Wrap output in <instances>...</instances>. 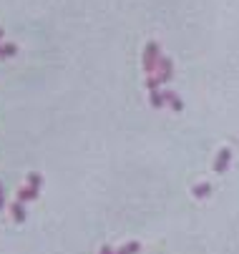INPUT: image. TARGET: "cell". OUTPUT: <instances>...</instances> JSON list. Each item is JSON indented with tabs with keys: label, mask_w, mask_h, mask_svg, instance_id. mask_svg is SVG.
<instances>
[{
	"label": "cell",
	"mask_w": 239,
	"mask_h": 254,
	"mask_svg": "<svg viewBox=\"0 0 239 254\" xmlns=\"http://www.w3.org/2000/svg\"><path fill=\"white\" fill-rule=\"evenodd\" d=\"M18 53V48L13 46V43H5V46H0V58H10V56H15Z\"/></svg>",
	"instance_id": "9"
},
{
	"label": "cell",
	"mask_w": 239,
	"mask_h": 254,
	"mask_svg": "<svg viewBox=\"0 0 239 254\" xmlns=\"http://www.w3.org/2000/svg\"><path fill=\"white\" fill-rule=\"evenodd\" d=\"M229 161H232V151H229V149H222V151L217 154V161H214V171H217V174H224V171L229 169Z\"/></svg>",
	"instance_id": "4"
},
{
	"label": "cell",
	"mask_w": 239,
	"mask_h": 254,
	"mask_svg": "<svg viewBox=\"0 0 239 254\" xmlns=\"http://www.w3.org/2000/svg\"><path fill=\"white\" fill-rule=\"evenodd\" d=\"M164 101H166V106L172 108V111H177V114L184 108V101L179 98V93H177V91H164Z\"/></svg>",
	"instance_id": "5"
},
{
	"label": "cell",
	"mask_w": 239,
	"mask_h": 254,
	"mask_svg": "<svg viewBox=\"0 0 239 254\" xmlns=\"http://www.w3.org/2000/svg\"><path fill=\"white\" fill-rule=\"evenodd\" d=\"M0 38H3V28H0Z\"/></svg>",
	"instance_id": "14"
},
{
	"label": "cell",
	"mask_w": 239,
	"mask_h": 254,
	"mask_svg": "<svg viewBox=\"0 0 239 254\" xmlns=\"http://www.w3.org/2000/svg\"><path fill=\"white\" fill-rule=\"evenodd\" d=\"M101 254H116V252H114L111 247H104V249H101Z\"/></svg>",
	"instance_id": "12"
},
{
	"label": "cell",
	"mask_w": 239,
	"mask_h": 254,
	"mask_svg": "<svg viewBox=\"0 0 239 254\" xmlns=\"http://www.w3.org/2000/svg\"><path fill=\"white\" fill-rule=\"evenodd\" d=\"M161 83H169L174 78V61L172 58H166V56H161V61H159V68H156V73H154Z\"/></svg>",
	"instance_id": "3"
},
{
	"label": "cell",
	"mask_w": 239,
	"mask_h": 254,
	"mask_svg": "<svg viewBox=\"0 0 239 254\" xmlns=\"http://www.w3.org/2000/svg\"><path fill=\"white\" fill-rule=\"evenodd\" d=\"M159 86H161V81H159L156 76H146V88H149V91H156Z\"/></svg>",
	"instance_id": "11"
},
{
	"label": "cell",
	"mask_w": 239,
	"mask_h": 254,
	"mask_svg": "<svg viewBox=\"0 0 239 254\" xmlns=\"http://www.w3.org/2000/svg\"><path fill=\"white\" fill-rule=\"evenodd\" d=\"M149 101H151L154 108H164V103H166V101H164V93H161L159 88H156V91H149Z\"/></svg>",
	"instance_id": "7"
},
{
	"label": "cell",
	"mask_w": 239,
	"mask_h": 254,
	"mask_svg": "<svg viewBox=\"0 0 239 254\" xmlns=\"http://www.w3.org/2000/svg\"><path fill=\"white\" fill-rule=\"evenodd\" d=\"M41 184H43L41 174H30V176H28V187L18 191V201H30V199H36V196H38Z\"/></svg>",
	"instance_id": "2"
},
{
	"label": "cell",
	"mask_w": 239,
	"mask_h": 254,
	"mask_svg": "<svg viewBox=\"0 0 239 254\" xmlns=\"http://www.w3.org/2000/svg\"><path fill=\"white\" fill-rule=\"evenodd\" d=\"M191 194H194L196 199H207V196L212 194V187H209V184H196V187L191 189Z\"/></svg>",
	"instance_id": "6"
},
{
	"label": "cell",
	"mask_w": 239,
	"mask_h": 254,
	"mask_svg": "<svg viewBox=\"0 0 239 254\" xmlns=\"http://www.w3.org/2000/svg\"><path fill=\"white\" fill-rule=\"evenodd\" d=\"M3 201H5V199H3V187H0V209H3Z\"/></svg>",
	"instance_id": "13"
},
{
	"label": "cell",
	"mask_w": 239,
	"mask_h": 254,
	"mask_svg": "<svg viewBox=\"0 0 239 254\" xmlns=\"http://www.w3.org/2000/svg\"><path fill=\"white\" fill-rule=\"evenodd\" d=\"M141 252V244L139 242H128V244H123L116 254H139Z\"/></svg>",
	"instance_id": "8"
},
{
	"label": "cell",
	"mask_w": 239,
	"mask_h": 254,
	"mask_svg": "<svg viewBox=\"0 0 239 254\" xmlns=\"http://www.w3.org/2000/svg\"><path fill=\"white\" fill-rule=\"evenodd\" d=\"M13 216H15V222H23V219H25V209H23V201H15V204H13Z\"/></svg>",
	"instance_id": "10"
},
{
	"label": "cell",
	"mask_w": 239,
	"mask_h": 254,
	"mask_svg": "<svg viewBox=\"0 0 239 254\" xmlns=\"http://www.w3.org/2000/svg\"><path fill=\"white\" fill-rule=\"evenodd\" d=\"M144 73L146 76H154L156 73V68H159V61H161V48H159V43H146V48H144Z\"/></svg>",
	"instance_id": "1"
}]
</instances>
